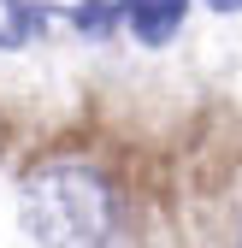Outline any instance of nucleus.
<instances>
[{
	"mask_svg": "<svg viewBox=\"0 0 242 248\" xmlns=\"http://www.w3.org/2000/svg\"><path fill=\"white\" fill-rule=\"evenodd\" d=\"M24 225L42 248H112L118 195L95 166L53 160L24 177Z\"/></svg>",
	"mask_w": 242,
	"mask_h": 248,
	"instance_id": "f257e3e1",
	"label": "nucleus"
},
{
	"mask_svg": "<svg viewBox=\"0 0 242 248\" xmlns=\"http://www.w3.org/2000/svg\"><path fill=\"white\" fill-rule=\"evenodd\" d=\"M183 12H189V0H118V18L130 24V36L142 47H166L183 24Z\"/></svg>",
	"mask_w": 242,
	"mask_h": 248,
	"instance_id": "f03ea898",
	"label": "nucleus"
},
{
	"mask_svg": "<svg viewBox=\"0 0 242 248\" xmlns=\"http://www.w3.org/2000/svg\"><path fill=\"white\" fill-rule=\"evenodd\" d=\"M71 18H77V30H89V36H106V30L118 24V0H83Z\"/></svg>",
	"mask_w": 242,
	"mask_h": 248,
	"instance_id": "7ed1b4c3",
	"label": "nucleus"
},
{
	"mask_svg": "<svg viewBox=\"0 0 242 248\" xmlns=\"http://www.w3.org/2000/svg\"><path fill=\"white\" fill-rule=\"evenodd\" d=\"M213 12H242V0H207Z\"/></svg>",
	"mask_w": 242,
	"mask_h": 248,
	"instance_id": "20e7f679",
	"label": "nucleus"
},
{
	"mask_svg": "<svg viewBox=\"0 0 242 248\" xmlns=\"http://www.w3.org/2000/svg\"><path fill=\"white\" fill-rule=\"evenodd\" d=\"M6 6H18V0H6Z\"/></svg>",
	"mask_w": 242,
	"mask_h": 248,
	"instance_id": "39448f33",
	"label": "nucleus"
}]
</instances>
